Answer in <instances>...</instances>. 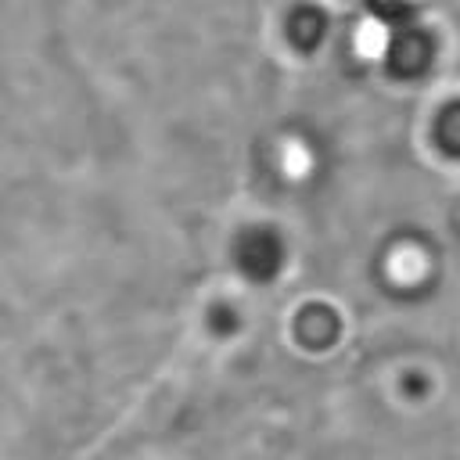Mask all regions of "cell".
Listing matches in <instances>:
<instances>
[{
    "instance_id": "cell-1",
    "label": "cell",
    "mask_w": 460,
    "mask_h": 460,
    "mask_svg": "<svg viewBox=\"0 0 460 460\" xmlns=\"http://www.w3.org/2000/svg\"><path fill=\"white\" fill-rule=\"evenodd\" d=\"M435 58V43L424 29H402L388 47V65L399 75H420Z\"/></svg>"
},
{
    "instance_id": "cell-2",
    "label": "cell",
    "mask_w": 460,
    "mask_h": 460,
    "mask_svg": "<svg viewBox=\"0 0 460 460\" xmlns=\"http://www.w3.org/2000/svg\"><path fill=\"white\" fill-rule=\"evenodd\" d=\"M435 140L442 151L449 155H460V101L446 104L438 111V122H435Z\"/></svg>"
}]
</instances>
